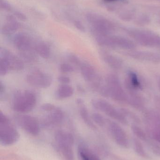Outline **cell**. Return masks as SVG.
<instances>
[{
	"label": "cell",
	"instance_id": "6da1fadb",
	"mask_svg": "<svg viewBox=\"0 0 160 160\" xmlns=\"http://www.w3.org/2000/svg\"><path fill=\"white\" fill-rule=\"evenodd\" d=\"M99 46L111 48H119L124 50H134L136 46L134 42L129 38L112 35H101L96 38Z\"/></svg>",
	"mask_w": 160,
	"mask_h": 160
},
{
	"label": "cell",
	"instance_id": "7a4b0ae2",
	"mask_svg": "<svg viewBox=\"0 0 160 160\" xmlns=\"http://www.w3.org/2000/svg\"><path fill=\"white\" fill-rule=\"evenodd\" d=\"M36 102V96L32 91L25 90L18 92L14 96L12 108L18 112L25 113L33 110Z\"/></svg>",
	"mask_w": 160,
	"mask_h": 160
},
{
	"label": "cell",
	"instance_id": "3957f363",
	"mask_svg": "<svg viewBox=\"0 0 160 160\" xmlns=\"http://www.w3.org/2000/svg\"><path fill=\"white\" fill-rule=\"evenodd\" d=\"M19 138L18 132L12 125L8 118L0 112V142L3 145H13Z\"/></svg>",
	"mask_w": 160,
	"mask_h": 160
},
{
	"label": "cell",
	"instance_id": "277c9868",
	"mask_svg": "<svg viewBox=\"0 0 160 160\" xmlns=\"http://www.w3.org/2000/svg\"><path fill=\"white\" fill-rule=\"evenodd\" d=\"M106 82L108 97L116 101L128 102V95L124 90L120 80L116 75L109 74L106 77Z\"/></svg>",
	"mask_w": 160,
	"mask_h": 160
},
{
	"label": "cell",
	"instance_id": "5b68a950",
	"mask_svg": "<svg viewBox=\"0 0 160 160\" xmlns=\"http://www.w3.org/2000/svg\"><path fill=\"white\" fill-rule=\"evenodd\" d=\"M86 18L92 26V32L95 36L111 35L115 31L114 25L111 22L97 14L88 13Z\"/></svg>",
	"mask_w": 160,
	"mask_h": 160
},
{
	"label": "cell",
	"instance_id": "8992f818",
	"mask_svg": "<svg viewBox=\"0 0 160 160\" xmlns=\"http://www.w3.org/2000/svg\"><path fill=\"white\" fill-rule=\"evenodd\" d=\"M91 104L95 109L102 112L119 123L124 125L128 124L125 113L116 109L107 101L101 99H94L91 101Z\"/></svg>",
	"mask_w": 160,
	"mask_h": 160
},
{
	"label": "cell",
	"instance_id": "52a82bcc",
	"mask_svg": "<svg viewBox=\"0 0 160 160\" xmlns=\"http://www.w3.org/2000/svg\"><path fill=\"white\" fill-rule=\"evenodd\" d=\"M55 140L58 149L65 160H74L73 137L69 132L58 130L55 133Z\"/></svg>",
	"mask_w": 160,
	"mask_h": 160
},
{
	"label": "cell",
	"instance_id": "ba28073f",
	"mask_svg": "<svg viewBox=\"0 0 160 160\" xmlns=\"http://www.w3.org/2000/svg\"><path fill=\"white\" fill-rule=\"evenodd\" d=\"M128 33L135 42L141 46L148 48L160 47V36L153 32L132 30L128 31Z\"/></svg>",
	"mask_w": 160,
	"mask_h": 160
},
{
	"label": "cell",
	"instance_id": "9c48e42d",
	"mask_svg": "<svg viewBox=\"0 0 160 160\" xmlns=\"http://www.w3.org/2000/svg\"><path fill=\"white\" fill-rule=\"evenodd\" d=\"M26 81L30 85L39 88L49 87L52 83L51 77L39 69H34L26 76Z\"/></svg>",
	"mask_w": 160,
	"mask_h": 160
},
{
	"label": "cell",
	"instance_id": "30bf717a",
	"mask_svg": "<svg viewBox=\"0 0 160 160\" xmlns=\"http://www.w3.org/2000/svg\"><path fill=\"white\" fill-rule=\"evenodd\" d=\"M108 128L115 142L121 147L127 148L130 146L128 137L123 128L117 123L109 121Z\"/></svg>",
	"mask_w": 160,
	"mask_h": 160
},
{
	"label": "cell",
	"instance_id": "8fae6325",
	"mask_svg": "<svg viewBox=\"0 0 160 160\" xmlns=\"http://www.w3.org/2000/svg\"><path fill=\"white\" fill-rule=\"evenodd\" d=\"M16 120L19 126L29 134L35 136L39 133L40 126L36 118L28 115H21L18 116Z\"/></svg>",
	"mask_w": 160,
	"mask_h": 160
},
{
	"label": "cell",
	"instance_id": "7c38bea8",
	"mask_svg": "<svg viewBox=\"0 0 160 160\" xmlns=\"http://www.w3.org/2000/svg\"><path fill=\"white\" fill-rule=\"evenodd\" d=\"M0 53V57L4 58L7 61L10 70L19 71L24 68V64L23 61L8 50L1 48Z\"/></svg>",
	"mask_w": 160,
	"mask_h": 160
},
{
	"label": "cell",
	"instance_id": "4fadbf2b",
	"mask_svg": "<svg viewBox=\"0 0 160 160\" xmlns=\"http://www.w3.org/2000/svg\"><path fill=\"white\" fill-rule=\"evenodd\" d=\"M13 44L15 48L19 51L20 53L32 51L33 46L31 38L23 33L17 34L14 37Z\"/></svg>",
	"mask_w": 160,
	"mask_h": 160
},
{
	"label": "cell",
	"instance_id": "5bb4252c",
	"mask_svg": "<svg viewBox=\"0 0 160 160\" xmlns=\"http://www.w3.org/2000/svg\"><path fill=\"white\" fill-rule=\"evenodd\" d=\"M64 113L59 108H55L50 112L49 113L43 120V124L46 127H49L60 124L64 119Z\"/></svg>",
	"mask_w": 160,
	"mask_h": 160
},
{
	"label": "cell",
	"instance_id": "9a60e30c",
	"mask_svg": "<svg viewBox=\"0 0 160 160\" xmlns=\"http://www.w3.org/2000/svg\"><path fill=\"white\" fill-rule=\"evenodd\" d=\"M148 122L150 136L153 140L160 144V118L154 115L149 116Z\"/></svg>",
	"mask_w": 160,
	"mask_h": 160
},
{
	"label": "cell",
	"instance_id": "2e32d148",
	"mask_svg": "<svg viewBox=\"0 0 160 160\" xmlns=\"http://www.w3.org/2000/svg\"><path fill=\"white\" fill-rule=\"evenodd\" d=\"M126 87L129 92V94H133L142 89V83L138 75L133 72H129L126 80Z\"/></svg>",
	"mask_w": 160,
	"mask_h": 160
},
{
	"label": "cell",
	"instance_id": "e0dca14e",
	"mask_svg": "<svg viewBox=\"0 0 160 160\" xmlns=\"http://www.w3.org/2000/svg\"><path fill=\"white\" fill-rule=\"evenodd\" d=\"M20 27V23L17 21L14 15H8L6 17V23L2 26L1 32L6 35H10L18 31Z\"/></svg>",
	"mask_w": 160,
	"mask_h": 160
},
{
	"label": "cell",
	"instance_id": "ac0fdd59",
	"mask_svg": "<svg viewBox=\"0 0 160 160\" xmlns=\"http://www.w3.org/2000/svg\"><path fill=\"white\" fill-rule=\"evenodd\" d=\"M100 54L103 61L111 68L119 69L122 67L123 62L118 57L104 51H101Z\"/></svg>",
	"mask_w": 160,
	"mask_h": 160
},
{
	"label": "cell",
	"instance_id": "d6986e66",
	"mask_svg": "<svg viewBox=\"0 0 160 160\" xmlns=\"http://www.w3.org/2000/svg\"><path fill=\"white\" fill-rule=\"evenodd\" d=\"M80 71L83 78L86 82H91V84L99 82L95 69L92 66L82 64L80 67Z\"/></svg>",
	"mask_w": 160,
	"mask_h": 160
},
{
	"label": "cell",
	"instance_id": "ffe728a7",
	"mask_svg": "<svg viewBox=\"0 0 160 160\" xmlns=\"http://www.w3.org/2000/svg\"><path fill=\"white\" fill-rule=\"evenodd\" d=\"M128 53L131 57L138 60L151 62H158L160 61V56L157 53L135 51L134 50L130 51Z\"/></svg>",
	"mask_w": 160,
	"mask_h": 160
},
{
	"label": "cell",
	"instance_id": "44dd1931",
	"mask_svg": "<svg viewBox=\"0 0 160 160\" xmlns=\"http://www.w3.org/2000/svg\"><path fill=\"white\" fill-rule=\"evenodd\" d=\"M77 103L79 108V112L82 119L90 128H95V127L92 122L91 118H90L88 110L85 104L84 103L83 100H82L81 99L78 98L77 100Z\"/></svg>",
	"mask_w": 160,
	"mask_h": 160
},
{
	"label": "cell",
	"instance_id": "7402d4cb",
	"mask_svg": "<svg viewBox=\"0 0 160 160\" xmlns=\"http://www.w3.org/2000/svg\"><path fill=\"white\" fill-rule=\"evenodd\" d=\"M78 153L80 160H101L96 154L83 144L79 146Z\"/></svg>",
	"mask_w": 160,
	"mask_h": 160
},
{
	"label": "cell",
	"instance_id": "603a6c76",
	"mask_svg": "<svg viewBox=\"0 0 160 160\" xmlns=\"http://www.w3.org/2000/svg\"><path fill=\"white\" fill-rule=\"evenodd\" d=\"M74 94L73 88L68 84H62L58 87L56 91L57 98L63 99L71 97Z\"/></svg>",
	"mask_w": 160,
	"mask_h": 160
},
{
	"label": "cell",
	"instance_id": "cb8c5ba5",
	"mask_svg": "<svg viewBox=\"0 0 160 160\" xmlns=\"http://www.w3.org/2000/svg\"><path fill=\"white\" fill-rule=\"evenodd\" d=\"M34 49L37 54L44 59H48L50 56V47L44 42H39L36 44L34 47Z\"/></svg>",
	"mask_w": 160,
	"mask_h": 160
},
{
	"label": "cell",
	"instance_id": "d4e9b609",
	"mask_svg": "<svg viewBox=\"0 0 160 160\" xmlns=\"http://www.w3.org/2000/svg\"><path fill=\"white\" fill-rule=\"evenodd\" d=\"M131 129L132 132L137 139L140 141L147 142L148 141V137L145 132L144 131L136 125H132L131 127Z\"/></svg>",
	"mask_w": 160,
	"mask_h": 160
},
{
	"label": "cell",
	"instance_id": "484cf974",
	"mask_svg": "<svg viewBox=\"0 0 160 160\" xmlns=\"http://www.w3.org/2000/svg\"><path fill=\"white\" fill-rule=\"evenodd\" d=\"M133 146L134 151L139 156L144 158L147 157V154L140 140L138 139H134L133 140Z\"/></svg>",
	"mask_w": 160,
	"mask_h": 160
},
{
	"label": "cell",
	"instance_id": "4316f807",
	"mask_svg": "<svg viewBox=\"0 0 160 160\" xmlns=\"http://www.w3.org/2000/svg\"><path fill=\"white\" fill-rule=\"evenodd\" d=\"M10 70V67L7 61L4 58L0 57V75L1 76H5Z\"/></svg>",
	"mask_w": 160,
	"mask_h": 160
},
{
	"label": "cell",
	"instance_id": "83f0119b",
	"mask_svg": "<svg viewBox=\"0 0 160 160\" xmlns=\"http://www.w3.org/2000/svg\"><path fill=\"white\" fill-rule=\"evenodd\" d=\"M92 119L99 126L103 127L105 126L106 123V121L105 118L100 114L98 113H94L92 115Z\"/></svg>",
	"mask_w": 160,
	"mask_h": 160
},
{
	"label": "cell",
	"instance_id": "f1b7e54d",
	"mask_svg": "<svg viewBox=\"0 0 160 160\" xmlns=\"http://www.w3.org/2000/svg\"><path fill=\"white\" fill-rule=\"evenodd\" d=\"M21 56L25 61L28 62H34L36 61V57L34 53H33L32 51L26 52H20Z\"/></svg>",
	"mask_w": 160,
	"mask_h": 160
},
{
	"label": "cell",
	"instance_id": "f546056e",
	"mask_svg": "<svg viewBox=\"0 0 160 160\" xmlns=\"http://www.w3.org/2000/svg\"><path fill=\"white\" fill-rule=\"evenodd\" d=\"M59 70L63 73H72L74 71V68L71 65L64 63L59 66Z\"/></svg>",
	"mask_w": 160,
	"mask_h": 160
},
{
	"label": "cell",
	"instance_id": "4dcf8cb0",
	"mask_svg": "<svg viewBox=\"0 0 160 160\" xmlns=\"http://www.w3.org/2000/svg\"><path fill=\"white\" fill-rule=\"evenodd\" d=\"M150 21V18L148 16H146V15H142V16H140L137 19L135 22L138 25L143 26V25L148 24Z\"/></svg>",
	"mask_w": 160,
	"mask_h": 160
},
{
	"label": "cell",
	"instance_id": "1f68e13d",
	"mask_svg": "<svg viewBox=\"0 0 160 160\" xmlns=\"http://www.w3.org/2000/svg\"><path fill=\"white\" fill-rule=\"evenodd\" d=\"M68 59L70 62L72 63L75 65L81 67L82 65L80 59H79L78 56H76L75 54H70L69 55Z\"/></svg>",
	"mask_w": 160,
	"mask_h": 160
},
{
	"label": "cell",
	"instance_id": "d6a6232c",
	"mask_svg": "<svg viewBox=\"0 0 160 160\" xmlns=\"http://www.w3.org/2000/svg\"><path fill=\"white\" fill-rule=\"evenodd\" d=\"M0 7L6 11H10L12 9L11 5L6 0H0Z\"/></svg>",
	"mask_w": 160,
	"mask_h": 160
},
{
	"label": "cell",
	"instance_id": "836d02e7",
	"mask_svg": "<svg viewBox=\"0 0 160 160\" xmlns=\"http://www.w3.org/2000/svg\"><path fill=\"white\" fill-rule=\"evenodd\" d=\"M134 17V13L131 11L124 12L120 15V18L125 21H130Z\"/></svg>",
	"mask_w": 160,
	"mask_h": 160
},
{
	"label": "cell",
	"instance_id": "e575fe53",
	"mask_svg": "<svg viewBox=\"0 0 160 160\" xmlns=\"http://www.w3.org/2000/svg\"><path fill=\"white\" fill-rule=\"evenodd\" d=\"M41 110L46 112H51L55 108L54 104L50 103H45L42 104L40 106Z\"/></svg>",
	"mask_w": 160,
	"mask_h": 160
},
{
	"label": "cell",
	"instance_id": "d590c367",
	"mask_svg": "<svg viewBox=\"0 0 160 160\" xmlns=\"http://www.w3.org/2000/svg\"><path fill=\"white\" fill-rule=\"evenodd\" d=\"M74 25L75 27L78 29L79 31H80L82 32H85V27L84 25L79 20H75L74 22Z\"/></svg>",
	"mask_w": 160,
	"mask_h": 160
},
{
	"label": "cell",
	"instance_id": "8d00e7d4",
	"mask_svg": "<svg viewBox=\"0 0 160 160\" xmlns=\"http://www.w3.org/2000/svg\"><path fill=\"white\" fill-rule=\"evenodd\" d=\"M58 82L62 84H68L70 82V79L69 77L65 76H60L58 77Z\"/></svg>",
	"mask_w": 160,
	"mask_h": 160
},
{
	"label": "cell",
	"instance_id": "74e56055",
	"mask_svg": "<svg viewBox=\"0 0 160 160\" xmlns=\"http://www.w3.org/2000/svg\"><path fill=\"white\" fill-rule=\"evenodd\" d=\"M14 16L17 18L19 20L22 21H24L27 19L25 15L19 11H15L14 12Z\"/></svg>",
	"mask_w": 160,
	"mask_h": 160
},
{
	"label": "cell",
	"instance_id": "f35d334b",
	"mask_svg": "<svg viewBox=\"0 0 160 160\" xmlns=\"http://www.w3.org/2000/svg\"><path fill=\"white\" fill-rule=\"evenodd\" d=\"M4 90V85H3V83L2 82L0 83V92L2 93V92H3Z\"/></svg>",
	"mask_w": 160,
	"mask_h": 160
},
{
	"label": "cell",
	"instance_id": "ab89813d",
	"mask_svg": "<svg viewBox=\"0 0 160 160\" xmlns=\"http://www.w3.org/2000/svg\"><path fill=\"white\" fill-rule=\"evenodd\" d=\"M122 1V0H104L106 2H116V1Z\"/></svg>",
	"mask_w": 160,
	"mask_h": 160
},
{
	"label": "cell",
	"instance_id": "60d3db41",
	"mask_svg": "<svg viewBox=\"0 0 160 160\" xmlns=\"http://www.w3.org/2000/svg\"><path fill=\"white\" fill-rule=\"evenodd\" d=\"M78 89H79V90L80 92H84V89H83L82 87L80 86H79L78 87Z\"/></svg>",
	"mask_w": 160,
	"mask_h": 160
},
{
	"label": "cell",
	"instance_id": "b9f144b4",
	"mask_svg": "<svg viewBox=\"0 0 160 160\" xmlns=\"http://www.w3.org/2000/svg\"><path fill=\"white\" fill-rule=\"evenodd\" d=\"M158 87L159 88L160 90V78L158 80Z\"/></svg>",
	"mask_w": 160,
	"mask_h": 160
}]
</instances>
